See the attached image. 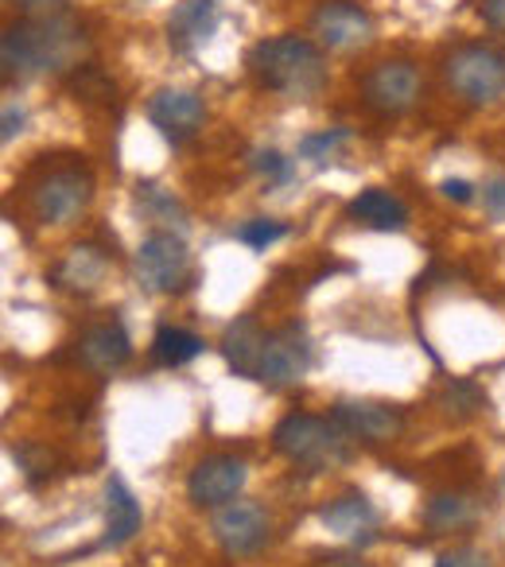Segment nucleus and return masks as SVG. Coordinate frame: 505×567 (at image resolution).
Returning a JSON list of instances; mask_svg holds the SVG:
<instances>
[{"instance_id":"f257e3e1","label":"nucleus","mask_w":505,"mask_h":567,"mask_svg":"<svg viewBox=\"0 0 505 567\" xmlns=\"http://www.w3.org/2000/svg\"><path fill=\"white\" fill-rule=\"evenodd\" d=\"M252 82L269 94L280 97H311L323 90L327 82V55L316 40L308 35H272V40L252 43L249 55H245Z\"/></svg>"},{"instance_id":"f03ea898","label":"nucleus","mask_w":505,"mask_h":567,"mask_svg":"<svg viewBox=\"0 0 505 567\" xmlns=\"http://www.w3.org/2000/svg\"><path fill=\"white\" fill-rule=\"evenodd\" d=\"M28 198H32V210L48 226H66L74 221L94 198V175L82 159L66 156L55 164H43L35 172V179L28 183Z\"/></svg>"},{"instance_id":"7ed1b4c3","label":"nucleus","mask_w":505,"mask_h":567,"mask_svg":"<svg viewBox=\"0 0 505 567\" xmlns=\"http://www.w3.org/2000/svg\"><path fill=\"white\" fill-rule=\"evenodd\" d=\"M350 435L342 432L334 420L327 416H311V412H288L280 416V424L272 427V447L288 458V463H300V466H334L350 455L347 451Z\"/></svg>"},{"instance_id":"20e7f679","label":"nucleus","mask_w":505,"mask_h":567,"mask_svg":"<svg viewBox=\"0 0 505 567\" xmlns=\"http://www.w3.org/2000/svg\"><path fill=\"white\" fill-rule=\"evenodd\" d=\"M443 82L466 105H489L505 94V55L486 43H458L443 59Z\"/></svg>"},{"instance_id":"39448f33","label":"nucleus","mask_w":505,"mask_h":567,"mask_svg":"<svg viewBox=\"0 0 505 567\" xmlns=\"http://www.w3.org/2000/svg\"><path fill=\"white\" fill-rule=\"evenodd\" d=\"M362 90V105L378 117H401L424 94V79H420V66L409 59H381L358 82Z\"/></svg>"},{"instance_id":"423d86ee","label":"nucleus","mask_w":505,"mask_h":567,"mask_svg":"<svg viewBox=\"0 0 505 567\" xmlns=\"http://www.w3.org/2000/svg\"><path fill=\"white\" fill-rule=\"evenodd\" d=\"M136 276L148 292H159V296H172V292H183L195 276V260H190V249L183 245L179 234L172 229H156L141 241L136 249Z\"/></svg>"},{"instance_id":"0eeeda50","label":"nucleus","mask_w":505,"mask_h":567,"mask_svg":"<svg viewBox=\"0 0 505 567\" xmlns=\"http://www.w3.org/2000/svg\"><path fill=\"white\" fill-rule=\"evenodd\" d=\"M308 370H311L308 331H303V323H285L265 334L252 381H261V385H296V381L308 378Z\"/></svg>"},{"instance_id":"6e6552de","label":"nucleus","mask_w":505,"mask_h":567,"mask_svg":"<svg viewBox=\"0 0 505 567\" xmlns=\"http://www.w3.org/2000/svg\"><path fill=\"white\" fill-rule=\"evenodd\" d=\"M210 533H214V540L221 544V551H226V556L245 559V556H257V551L269 544L272 520H269V513H265V505L229 502V505H221V509L214 513Z\"/></svg>"},{"instance_id":"1a4fd4ad","label":"nucleus","mask_w":505,"mask_h":567,"mask_svg":"<svg viewBox=\"0 0 505 567\" xmlns=\"http://www.w3.org/2000/svg\"><path fill=\"white\" fill-rule=\"evenodd\" d=\"M311 35L327 51H358L373 40V20L358 0H323L311 12Z\"/></svg>"},{"instance_id":"9d476101","label":"nucleus","mask_w":505,"mask_h":567,"mask_svg":"<svg viewBox=\"0 0 505 567\" xmlns=\"http://www.w3.org/2000/svg\"><path fill=\"white\" fill-rule=\"evenodd\" d=\"M245 471L241 458L234 455H206L195 463V471L187 474V497L198 509H221V505L237 502L245 489Z\"/></svg>"},{"instance_id":"9b49d317","label":"nucleus","mask_w":505,"mask_h":567,"mask_svg":"<svg viewBox=\"0 0 505 567\" xmlns=\"http://www.w3.org/2000/svg\"><path fill=\"white\" fill-rule=\"evenodd\" d=\"M331 420L350 440H362V443H389L404 432V412L396 404H381V401H339Z\"/></svg>"},{"instance_id":"f8f14e48","label":"nucleus","mask_w":505,"mask_h":567,"mask_svg":"<svg viewBox=\"0 0 505 567\" xmlns=\"http://www.w3.org/2000/svg\"><path fill=\"white\" fill-rule=\"evenodd\" d=\"M148 117L172 144H183L203 128L206 102L195 90H156L148 97Z\"/></svg>"},{"instance_id":"ddd939ff","label":"nucleus","mask_w":505,"mask_h":567,"mask_svg":"<svg viewBox=\"0 0 505 567\" xmlns=\"http://www.w3.org/2000/svg\"><path fill=\"white\" fill-rule=\"evenodd\" d=\"M128 358H133V339H128V331L117 319L86 327V334L79 339V362L90 373H102V378L117 373L121 365H128Z\"/></svg>"},{"instance_id":"4468645a","label":"nucleus","mask_w":505,"mask_h":567,"mask_svg":"<svg viewBox=\"0 0 505 567\" xmlns=\"http://www.w3.org/2000/svg\"><path fill=\"white\" fill-rule=\"evenodd\" d=\"M105 276H110V257L97 245H74L51 268V284H55L59 292H71V296H94L105 284Z\"/></svg>"},{"instance_id":"2eb2a0df","label":"nucleus","mask_w":505,"mask_h":567,"mask_svg":"<svg viewBox=\"0 0 505 567\" xmlns=\"http://www.w3.org/2000/svg\"><path fill=\"white\" fill-rule=\"evenodd\" d=\"M144 525V513H141V502L136 494L128 489V482L121 474H110L105 482V536L102 544L105 548H121L128 544Z\"/></svg>"},{"instance_id":"dca6fc26","label":"nucleus","mask_w":505,"mask_h":567,"mask_svg":"<svg viewBox=\"0 0 505 567\" xmlns=\"http://www.w3.org/2000/svg\"><path fill=\"white\" fill-rule=\"evenodd\" d=\"M214 24H218V4L214 0H179L175 12L167 17V43L179 55H190L195 48H203Z\"/></svg>"},{"instance_id":"f3484780","label":"nucleus","mask_w":505,"mask_h":567,"mask_svg":"<svg viewBox=\"0 0 505 567\" xmlns=\"http://www.w3.org/2000/svg\"><path fill=\"white\" fill-rule=\"evenodd\" d=\"M319 520H323V528L334 536H347V540H358V536H362V540H373L378 509H373L362 494H342L319 509Z\"/></svg>"},{"instance_id":"a211bd4d","label":"nucleus","mask_w":505,"mask_h":567,"mask_svg":"<svg viewBox=\"0 0 505 567\" xmlns=\"http://www.w3.org/2000/svg\"><path fill=\"white\" fill-rule=\"evenodd\" d=\"M265 334L257 316H237L234 323L221 331V354H226L229 370L237 378H252L257 373V358H261V347H265Z\"/></svg>"},{"instance_id":"6ab92c4d","label":"nucleus","mask_w":505,"mask_h":567,"mask_svg":"<svg viewBox=\"0 0 505 567\" xmlns=\"http://www.w3.org/2000/svg\"><path fill=\"white\" fill-rule=\"evenodd\" d=\"M347 214L354 221L370 229H381V234H401L409 226V206L393 195V190H381V187H370L347 206Z\"/></svg>"},{"instance_id":"aec40b11","label":"nucleus","mask_w":505,"mask_h":567,"mask_svg":"<svg viewBox=\"0 0 505 567\" xmlns=\"http://www.w3.org/2000/svg\"><path fill=\"white\" fill-rule=\"evenodd\" d=\"M0 74H4L9 86L12 82H28V79H35V74H43L32 40H28L20 24L4 28V40H0Z\"/></svg>"},{"instance_id":"412c9836","label":"nucleus","mask_w":505,"mask_h":567,"mask_svg":"<svg viewBox=\"0 0 505 567\" xmlns=\"http://www.w3.org/2000/svg\"><path fill=\"white\" fill-rule=\"evenodd\" d=\"M474 517H478V502H471L466 494H435L424 509V525L432 533H455L474 525Z\"/></svg>"},{"instance_id":"4be33fe9","label":"nucleus","mask_w":505,"mask_h":567,"mask_svg":"<svg viewBox=\"0 0 505 567\" xmlns=\"http://www.w3.org/2000/svg\"><path fill=\"white\" fill-rule=\"evenodd\" d=\"M203 350H206V342L198 339L195 331H183V327H159L156 339H152V358H156L159 365H167V370L195 362Z\"/></svg>"},{"instance_id":"5701e85b","label":"nucleus","mask_w":505,"mask_h":567,"mask_svg":"<svg viewBox=\"0 0 505 567\" xmlns=\"http://www.w3.org/2000/svg\"><path fill=\"white\" fill-rule=\"evenodd\" d=\"M66 86L74 90V94L82 97V102H113V94H117V86H113V79L102 71V66L94 63H79L71 74H66Z\"/></svg>"},{"instance_id":"b1692460","label":"nucleus","mask_w":505,"mask_h":567,"mask_svg":"<svg viewBox=\"0 0 505 567\" xmlns=\"http://www.w3.org/2000/svg\"><path fill=\"white\" fill-rule=\"evenodd\" d=\"M285 234H288V226L277 218H249L245 226H237V241L249 245V249H257V252L269 249V245L280 241Z\"/></svg>"},{"instance_id":"393cba45","label":"nucleus","mask_w":505,"mask_h":567,"mask_svg":"<svg viewBox=\"0 0 505 567\" xmlns=\"http://www.w3.org/2000/svg\"><path fill=\"white\" fill-rule=\"evenodd\" d=\"M249 167L257 175H265V179H272V183H288V179H292V159L280 156L277 148H257V152H249Z\"/></svg>"},{"instance_id":"a878e982","label":"nucleus","mask_w":505,"mask_h":567,"mask_svg":"<svg viewBox=\"0 0 505 567\" xmlns=\"http://www.w3.org/2000/svg\"><path fill=\"white\" fill-rule=\"evenodd\" d=\"M347 128H319V133H308L300 141V156L303 159H327L339 144H347Z\"/></svg>"},{"instance_id":"bb28decb","label":"nucleus","mask_w":505,"mask_h":567,"mask_svg":"<svg viewBox=\"0 0 505 567\" xmlns=\"http://www.w3.org/2000/svg\"><path fill=\"white\" fill-rule=\"evenodd\" d=\"M443 401L451 404V409H458L463 416H471V412H478L482 404H486V393H482L474 381H447V393H443Z\"/></svg>"},{"instance_id":"cd10ccee","label":"nucleus","mask_w":505,"mask_h":567,"mask_svg":"<svg viewBox=\"0 0 505 567\" xmlns=\"http://www.w3.org/2000/svg\"><path fill=\"white\" fill-rule=\"evenodd\" d=\"M12 458L24 466L28 482H40L43 478V466H51V451L48 447H35V443H24V447H12Z\"/></svg>"},{"instance_id":"c85d7f7f","label":"nucleus","mask_w":505,"mask_h":567,"mask_svg":"<svg viewBox=\"0 0 505 567\" xmlns=\"http://www.w3.org/2000/svg\"><path fill=\"white\" fill-rule=\"evenodd\" d=\"M435 567H489V556L482 548H471V544H458L451 551H440Z\"/></svg>"},{"instance_id":"c756f323","label":"nucleus","mask_w":505,"mask_h":567,"mask_svg":"<svg viewBox=\"0 0 505 567\" xmlns=\"http://www.w3.org/2000/svg\"><path fill=\"white\" fill-rule=\"evenodd\" d=\"M482 206L489 210V218H505V179H489L482 187Z\"/></svg>"},{"instance_id":"7c9ffc66","label":"nucleus","mask_w":505,"mask_h":567,"mask_svg":"<svg viewBox=\"0 0 505 567\" xmlns=\"http://www.w3.org/2000/svg\"><path fill=\"white\" fill-rule=\"evenodd\" d=\"M478 17L486 20L489 28L505 32V0H478Z\"/></svg>"},{"instance_id":"2f4dec72","label":"nucleus","mask_w":505,"mask_h":567,"mask_svg":"<svg viewBox=\"0 0 505 567\" xmlns=\"http://www.w3.org/2000/svg\"><path fill=\"white\" fill-rule=\"evenodd\" d=\"M443 198H451V203H471L474 198V187L466 179H443Z\"/></svg>"},{"instance_id":"473e14b6","label":"nucleus","mask_w":505,"mask_h":567,"mask_svg":"<svg viewBox=\"0 0 505 567\" xmlns=\"http://www.w3.org/2000/svg\"><path fill=\"white\" fill-rule=\"evenodd\" d=\"M20 125H24V110L20 105H4V133H0V141L9 144L12 136H20Z\"/></svg>"},{"instance_id":"72a5a7b5","label":"nucleus","mask_w":505,"mask_h":567,"mask_svg":"<svg viewBox=\"0 0 505 567\" xmlns=\"http://www.w3.org/2000/svg\"><path fill=\"white\" fill-rule=\"evenodd\" d=\"M327 567H365L362 559H327Z\"/></svg>"}]
</instances>
